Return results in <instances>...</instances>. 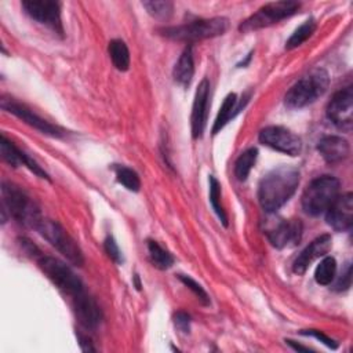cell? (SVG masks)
<instances>
[{
	"instance_id": "obj_1",
	"label": "cell",
	"mask_w": 353,
	"mask_h": 353,
	"mask_svg": "<svg viewBox=\"0 0 353 353\" xmlns=\"http://www.w3.org/2000/svg\"><path fill=\"white\" fill-rule=\"evenodd\" d=\"M299 185V171L291 165H281L262 178L258 189L261 207L266 212H274L283 207L295 193Z\"/></svg>"
},
{
	"instance_id": "obj_2",
	"label": "cell",
	"mask_w": 353,
	"mask_h": 353,
	"mask_svg": "<svg viewBox=\"0 0 353 353\" xmlns=\"http://www.w3.org/2000/svg\"><path fill=\"white\" fill-rule=\"evenodd\" d=\"M330 84V76L323 68H314L299 79L285 94L284 103L290 109H301L321 97Z\"/></svg>"
},
{
	"instance_id": "obj_3",
	"label": "cell",
	"mask_w": 353,
	"mask_h": 353,
	"mask_svg": "<svg viewBox=\"0 0 353 353\" xmlns=\"http://www.w3.org/2000/svg\"><path fill=\"white\" fill-rule=\"evenodd\" d=\"M3 207L8 210L10 215L23 226L34 228L43 218L36 203L18 186L3 182L1 185Z\"/></svg>"
},
{
	"instance_id": "obj_4",
	"label": "cell",
	"mask_w": 353,
	"mask_h": 353,
	"mask_svg": "<svg viewBox=\"0 0 353 353\" xmlns=\"http://www.w3.org/2000/svg\"><path fill=\"white\" fill-rule=\"evenodd\" d=\"M339 196V181L331 175L313 179L302 194V208L309 215H320Z\"/></svg>"
},
{
	"instance_id": "obj_5",
	"label": "cell",
	"mask_w": 353,
	"mask_h": 353,
	"mask_svg": "<svg viewBox=\"0 0 353 353\" xmlns=\"http://www.w3.org/2000/svg\"><path fill=\"white\" fill-rule=\"evenodd\" d=\"M228 19L222 17L208 18V19H197L189 23L164 28L161 29V34L179 41H197L204 39H211L219 34H223L228 29Z\"/></svg>"
},
{
	"instance_id": "obj_6",
	"label": "cell",
	"mask_w": 353,
	"mask_h": 353,
	"mask_svg": "<svg viewBox=\"0 0 353 353\" xmlns=\"http://www.w3.org/2000/svg\"><path fill=\"white\" fill-rule=\"evenodd\" d=\"M37 263L48 280H51L52 284L58 287V290L68 295L70 301L85 292L81 280L65 262L54 256H40Z\"/></svg>"
},
{
	"instance_id": "obj_7",
	"label": "cell",
	"mask_w": 353,
	"mask_h": 353,
	"mask_svg": "<svg viewBox=\"0 0 353 353\" xmlns=\"http://www.w3.org/2000/svg\"><path fill=\"white\" fill-rule=\"evenodd\" d=\"M36 230L51 245H54L69 262L77 266H81L84 263V258L80 247L57 221L41 218L36 226Z\"/></svg>"
},
{
	"instance_id": "obj_8",
	"label": "cell",
	"mask_w": 353,
	"mask_h": 353,
	"mask_svg": "<svg viewBox=\"0 0 353 353\" xmlns=\"http://www.w3.org/2000/svg\"><path fill=\"white\" fill-rule=\"evenodd\" d=\"M299 8L296 1H273L262 6L255 14L247 18L239 29L241 32H252L277 23L291 15H294Z\"/></svg>"
},
{
	"instance_id": "obj_9",
	"label": "cell",
	"mask_w": 353,
	"mask_h": 353,
	"mask_svg": "<svg viewBox=\"0 0 353 353\" xmlns=\"http://www.w3.org/2000/svg\"><path fill=\"white\" fill-rule=\"evenodd\" d=\"M259 141L261 143L290 156H298L302 150L301 138L292 131L280 125H270L263 128L259 132Z\"/></svg>"
},
{
	"instance_id": "obj_10",
	"label": "cell",
	"mask_w": 353,
	"mask_h": 353,
	"mask_svg": "<svg viewBox=\"0 0 353 353\" xmlns=\"http://www.w3.org/2000/svg\"><path fill=\"white\" fill-rule=\"evenodd\" d=\"M353 112V90L347 85L334 94L327 106V117L338 128L349 131L352 127Z\"/></svg>"
},
{
	"instance_id": "obj_11",
	"label": "cell",
	"mask_w": 353,
	"mask_h": 353,
	"mask_svg": "<svg viewBox=\"0 0 353 353\" xmlns=\"http://www.w3.org/2000/svg\"><path fill=\"white\" fill-rule=\"evenodd\" d=\"M266 236L277 248L294 247L302 236V223L296 219H277L266 228Z\"/></svg>"
},
{
	"instance_id": "obj_12",
	"label": "cell",
	"mask_w": 353,
	"mask_h": 353,
	"mask_svg": "<svg viewBox=\"0 0 353 353\" xmlns=\"http://www.w3.org/2000/svg\"><path fill=\"white\" fill-rule=\"evenodd\" d=\"M1 108L46 135H50V137H61L62 135V130L59 127L48 123L47 120H44L40 116H37L36 113H33L28 106L19 103L11 98H3Z\"/></svg>"
},
{
	"instance_id": "obj_13",
	"label": "cell",
	"mask_w": 353,
	"mask_h": 353,
	"mask_svg": "<svg viewBox=\"0 0 353 353\" xmlns=\"http://www.w3.org/2000/svg\"><path fill=\"white\" fill-rule=\"evenodd\" d=\"M22 8L34 21L44 23L58 32H62L59 3L44 1V0H30V1H22Z\"/></svg>"
},
{
	"instance_id": "obj_14",
	"label": "cell",
	"mask_w": 353,
	"mask_h": 353,
	"mask_svg": "<svg viewBox=\"0 0 353 353\" xmlns=\"http://www.w3.org/2000/svg\"><path fill=\"white\" fill-rule=\"evenodd\" d=\"M325 221L338 232L349 230L353 223V194L338 196L325 211Z\"/></svg>"
},
{
	"instance_id": "obj_15",
	"label": "cell",
	"mask_w": 353,
	"mask_h": 353,
	"mask_svg": "<svg viewBox=\"0 0 353 353\" xmlns=\"http://www.w3.org/2000/svg\"><path fill=\"white\" fill-rule=\"evenodd\" d=\"M210 99V83L207 79H203L196 90L193 108H192V135L194 139L200 138L204 132L207 123V110Z\"/></svg>"
},
{
	"instance_id": "obj_16",
	"label": "cell",
	"mask_w": 353,
	"mask_h": 353,
	"mask_svg": "<svg viewBox=\"0 0 353 353\" xmlns=\"http://www.w3.org/2000/svg\"><path fill=\"white\" fill-rule=\"evenodd\" d=\"M330 247H331V236H330V234H321L320 237L314 239V240L298 255V258L295 259V262H294V265H292L294 272L298 273V274L305 273L306 269L309 268V265H310L313 261H316V259L324 256V255L328 252Z\"/></svg>"
},
{
	"instance_id": "obj_17",
	"label": "cell",
	"mask_w": 353,
	"mask_h": 353,
	"mask_svg": "<svg viewBox=\"0 0 353 353\" xmlns=\"http://www.w3.org/2000/svg\"><path fill=\"white\" fill-rule=\"evenodd\" d=\"M73 312L76 314V319L81 325L85 328H95L101 320H102V313L97 302L87 294H81L76 299L72 301Z\"/></svg>"
},
{
	"instance_id": "obj_18",
	"label": "cell",
	"mask_w": 353,
	"mask_h": 353,
	"mask_svg": "<svg viewBox=\"0 0 353 353\" xmlns=\"http://www.w3.org/2000/svg\"><path fill=\"white\" fill-rule=\"evenodd\" d=\"M317 150L327 163L335 164L345 160L349 156L350 148L347 141L343 139L342 137L328 135L319 141Z\"/></svg>"
},
{
	"instance_id": "obj_19",
	"label": "cell",
	"mask_w": 353,
	"mask_h": 353,
	"mask_svg": "<svg viewBox=\"0 0 353 353\" xmlns=\"http://www.w3.org/2000/svg\"><path fill=\"white\" fill-rule=\"evenodd\" d=\"M193 74H194V61H193L192 47L189 46L183 50V52L178 58L172 70V76L179 85L186 87L190 84Z\"/></svg>"
},
{
	"instance_id": "obj_20",
	"label": "cell",
	"mask_w": 353,
	"mask_h": 353,
	"mask_svg": "<svg viewBox=\"0 0 353 353\" xmlns=\"http://www.w3.org/2000/svg\"><path fill=\"white\" fill-rule=\"evenodd\" d=\"M108 51H109L110 59H112L113 65L116 66V69L124 72L130 68V51H128L127 44L123 40H119V39L112 40L109 43Z\"/></svg>"
},
{
	"instance_id": "obj_21",
	"label": "cell",
	"mask_w": 353,
	"mask_h": 353,
	"mask_svg": "<svg viewBox=\"0 0 353 353\" xmlns=\"http://www.w3.org/2000/svg\"><path fill=\"white\" fill-rule=\"evenodd\" d=\"M236 105H237V97H236V94L232 92V94L226 95V98L223 99V102H222V105H221V108H219L218 116H216L215 123H214V127H212V132H214V134H216L218 131H221V130L226 125V123L234 116V113L239 112Z\"/></svg>"
},
{
	"instance_id": "obj_22",
	"label": "cell",
	"mask_w": 353,
	"mask_h": 353,
	"mask_svg": "<svg viewBox=\"0 0 353 353\" xmlns=\"http://www.w3.org/2000/svg\"><path fill=\"white\" fill-rule=\"evenodd\" d=\"M148 254H149L150 262L157 269L165 270L171 268L174 263V256L165 248H163L157 241L148 240Z\"/></svg>"
},
{
	"instance_id": "obj_23",
	"label": "cell",
	"mask_w": 353,
	"mask_h": 353,
	"mask_svg": "<svg viewBox=\"0 0 353 353\" xmlns=\"http://www.w3.org/2000/svg\"><path fill=\"white\" fill-rule=\"evenodd\" d=\"M256 156H258V150L255 148H250L239 156V159L234 164V175L239 181L247 179L251 168L254 167V164L256 161Z\"/></svg>"
},
{
	"instance_id": "obj_24",
	"label": "cell",
	"mask_w": 353,
	"mask_h": 353,
	"mask_svg": "<svg viewBox=\"0 0 353 353\" xmlns=\"http://www.w3.org/2000/svg\"><path fill=\"white\" fill-rule=\"evenodd\" d=\"M316 30V22L313 18L306 19L299 28L295 29V32L290 36V39L285 43V48L287 50H292L296 48L298 46H301L302 43H305Z\"/></svg>"
},
{
	"instance_id": "obj_25",
	"label": "cell",
	"mask_w": 353,
	"mask_h": 353,
	"mask_svg": "<svg viewBox=\"0 0 353 353\" xmlns=\"http://www.w3.org/2000/svg\"><path fill=\"white\" fill-rule=\"evenodd\" d=\"M0 150H1V157L6 163H8L12 167H18V165H23V157L25 153L18 149L10 139H7L4 135H1V141H0Z\"/></svg>"
},
{
	"instance_id": "obj_26",
	"label": "cell",
	"mask_w": 353,
	"mask_h": 353,
	"mask_svg": "<svg viewBox=\"0 0 353 353\" xmlns=\"http://www.w3.org/2000/svg\"><path fill=\"white\" fill-rule=\"evenodd\" d=\"M336 262L332 256H324L321 262L317 265L314 272V279L321 285H328L335 277Z\"/></svg>"
},
{
	"instance_id": "obj_27",
	"label": "cell",
	"mask_w": 353,
	"mask_h": 353,
	"mask_svg": "<svg viewBox=\"0 0 353 353\" xmlns=\"http://www.w3.org/2000/svg\"><path fill=\"white\" fill-rule=\"evenodd\" d=\"M114 172H116V179L119 183H121L125 189L131 190V192H138L141 188V181L138 174L124 165H116L114 167Z\"/></svg>"
},
{
	"instance_id": "obj_28",
	"label": "cell",
	"mask_w": 353,
	"mask_h": 353,
	"mask_svg": "<svg viewBox=\"0 0 353 353\" xmlns=\"http://www.w3.org/2000/svg\"><path fill=\"white\" fill-rule=\"evenodd\" d=\"M142 6L146 8V11L157 19H168L172 14V3L164 1V0H154V1H143Z\"/></svg>"
},
{
	"instance_id": "obj_29",
	"label": "cell",
	"mask_w": 353,
	"mask_h": 353,
	"mask_svg": "<svg viewBox=\"0 0 353 353\" xmlns=\"http://www.w3.org/2000/svg\"><path fill=\"white\" fill-rule=\"evenodd\" d=\"M210 203H211L214 211L216 212L218 218L221 219V222L225 226H228V218H226V214L221 204V186H219V182L216 181V178H214L212 175L210 176Z\"/></svg>"
},
{
	"instance_id": "obj_30",
	"label": "cell",
	"mask_w": 353,
	"mask_h": 353,
	"mask_svg": "<svg viewBox=\"0 0 353 353\" xmlns=\"http://www.w3.org/2000/svg\"><path fill=\"white\" fill-rule=\"evenodd\" d=\"M179 280L190 290V291H193L194 292V295L204 303V305H207L208 302H210V298H208V295H207V292L203 290V287L199 284V283H196L192 277H189V276H183V274H179Z\"/></svg>"
},
{
	"instance_id": "obj_31",
	"label": "cell",
	"mask_w": 353,
	"mask_h": 353,
	"mask_svg": "<svg viewBox=\"0 0 353 353\" xmlns=\"http://www.w3.org/2000/svg\"><path fill=\"white\" fill-rule=\"evenodd\" d=\"M103 247H105V251L106 254L110 256V259H113L114 262L117 263H121L123 262V258H121V252L119 250V245L117 243L114 241V239L112 236H106L105 241H103Z\"/></svg>"
},
{
	"instance_id": "obj_32",
	"label": "cell",
	"mask_w": 353,
	"mask_h": 353,
	"mask_svg": "<svg viewBox=\"0 0 353 353\" xmlns=\"http://www.w3.org/2000/svg\"><path fill=\"white\" fill-rule=\"evenodd\" d=\"M350 281H352V266H350V263H346L345 269L342 270L341 276L338 277V280L335 283V290L336 291L347 290L350 287Z\"/></svg>"
},
{
	"instance_id": "obj_33",
	"label": "cell",
	"mask_w": 353,
	"mask_h": 353,
	"mask_svg": "<svg viewBox=\"0 0 353 353\" xmlns=\"http://www.w3.org/2000/svg\"><path fill=\"white\" fill-rule=\"evenodd\" d=\"M302 335H310V336H314L316 339H319L320 342H323L325 346L331 347V349H336L338 345L335 343V341H332L331 338H328L325 334H323L321 331H317V330H305V331H301Z\"/></svg>"
},
{
	"instance_id": "obj_34",
	"label": "cell",
	"mask_w": 353,
	"mask_h": 353,
	"mask_svg": "<svg viewBox=\"0 0 353 353\" xmlns=\"http://www.w3.org/2000/svg\"><path fill=\"white\" fill-rule=\"evenodd\" d=\"M174 323H175V327L178 330H181L182 332H185V334L189 332V330H190V317L185 312H178L174 316Z\"/></svg>"
},
{
	"instance_id": "obj_35",
	"label": "cell",
	"mask_w": 353,
	"mask_h": 353,
	"mask_svg": "<svg viewBox=\"0 0 353 353\" xmlns=\"http://www.w3.org/2000/svg\"><path fill=\"white\" fill-rule=\"evenodd\" d=\"M77 336H79V345H80L81 350H84V352H95V347L91 345V341L88 339V336L81 335V334H79Z\"/></svg>"
},
{
	"instance_id": "obj_36",
	"label": "cell",
	"mask_w": 353,
	"mask_h": 353,
	"mask_svg": "<svg viewBox=\"0 0 353 353\" xmlns=\"http://www.w3.org/2000/svg\"><path fill=\"white\" fill-rule=\"evenodd\" d=\"M290 346H292L295 350H301V352H309V347H305V346H301V345H296L294 341H290V339H287L285 341Z\"/></svg>"
}]
</instances>
